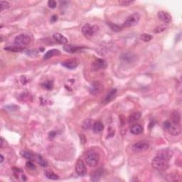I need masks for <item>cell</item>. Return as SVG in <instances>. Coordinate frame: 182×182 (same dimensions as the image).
<instances>
[{
  "mask_svg": "<svg viewBox=\"0 0 182 182\" xmlns=\"http://www.w3.org/2000/svg\"><path fill=\"white\" fill-rule=\"evenodd\" d=\"M164 128L167 132L171 135L177 136L181 134V125L178 123H175L174 122H171V120L164 122Z\"/></svg>",
  "mask_w": 182,
  "mask_h": 182,
  "instance_id": "6da1fadb",
  "label": "cell"
},
{
  "mask_svg": "<svg viewBox=\"0 0 182 182\" xmlns=\"http://www.w3.org/2000/svg\"><path fill=\"white\" fill-rule=\"evenodd\" d=\"M100 155L98 152L95 151H89L86 153V156H85V160H86V163L88 166L92 167H96L98 165L99 162H100Z\"/></svg>",
  "mask_w": 182,
  "mask_h": 182,
  "instance_id": "7a4b0ae2",
  "label": "cell"
},
{
  "mask_svg": "<svg viewBox=\"0 0 182 182\" xmlns=\"http://www.w3.org/2000/svg\"><path fill=\"white\" fill-rule=\"evenodd\" d=\"M152 165L154 169H155L156 170L165 171L169 168V164L168 160L157 156L153 159L152 162Z\"/></svg>",
  "mask_w": 182,
  "mask_h": 182,
  "instance_id": "3957f363",
  "label": "cell"
},
{
  "mask_svg": "<svg viewBox=\"0 0 182 182\" xmlns=\"http://www.w3.org/2000/svg\"><path fill=\"white\" fill-rule=\"evenodd\" d=\"M139 20H140V15L138 13H134L132 14L127 18L126 20L125 21L124 24H123V27L129 28L135 26L138 24Z\"/></svg>",
  "mask_w": 182,
  "mask_h": 182,
  "instance_id": "277c9868",
  "label": "cell"
},
{
  "mask_svg": "<svg viewBox=\"0 0 182 182\" xmlns=\"http://www.w3.org/2000/svg\"><path fill=\"white\" fill-rule=\"evenodd\" d=\"M31 42V37L29 35L22 33L19 34L15 38V44L17 46L23 47L28 45Z\"/></svg>",
  "mask_w": 182,
  "mask_h": 182,
  "instance_id": "5b68a950",
  "label": "cell"
},
{
  "mask_svg": "<svg viewBox=\"0 0 182 182\" xmlns=\"http://www.w3.org/2000/svg\"><path fill=\"white\" fill-rule=\"evenodd\" d=\"M149 143L144 142V141H141V142H138L132 145V149L133 150L134 152L135 153H140L146 151L149 148Z\"/></svg>",
  "mask_w": 182,
  "mask_h": 182,
  "instance_id": "8992f818",
  "label": "cell"
},
{
  "mask_svg": "<svg viewBox=\"0 0 182 182\" xmlns=\"http://www.w3.org/2000/svg\"><path fill=\"white\" fill-rule=\"evenodd\" d=\"M75 171L77 174L79 176H83L87 174V168L86 167V164L83 162V161L81 160H78L75 164Z\"/></svg>",
  "mask_w": 182,
  "mask_h": 182,
  "instance_id": "52a82bcc",
  "label": "cell"
},
{
  "mask_svg": "<svg viewBox=\"0 0 182 182\" xmlns=\"http://www.w3.org/2000/svg\"><path fill=\"white\" fill-rule=\"evenodd\" d=\"M96 28H98L96 26H92L89 24H86L82 27V33L86 36L91 37L94 35L96 31Z\"/></svg>",
  "mask_w": 182,
  "mask_h": 182,
  "instance_id": "ba28073f",
  "label": "cell"
},
{
  "mask_svg": "<svg viewBox=\"0 0 182 182\" xmlns=\"http://www.w3.org/2000/svg\"><path fill=\"white\" fill-rule=\"evenodd\" d=\"M173 155H174V152H173L172 150L169 149V148H165V149H162L158 151L157 156L162 157V158L166 160L169 161L172 158Z\"/></svg>",
  "mask_w": 182,
  "mask_h": 182,
  "instance_id": "9c48e42d",
  "label": "cell"
},
{
  "mask_svg": "<svg viewBox=\"0 0 182 182\" xmlns=\"http://www.w3.org/2000/svg\"><path fill=\"white\" fill-rule=\"evenodd\" d=\"M106 67H107V63H106L105 60L98 58V59L95 60L94 62L93 63V65H92V70H99L101 69H105Z\"/></svg>",
  "mask_w": 182,
  "mask_h": 182,
  "instance_id": "30bf717a",
  "label": "cell"
},
{
  "mask_svg": "<svg viewBox=\"0 0 182 182\" xmlns=\"http://www.w3.org/2000/svg\"><path fill=\"white\" fill-rule=\"evenodd\" d=\"M102 88H103L102 85L100 82H98V81H96V82H93L91 85L89 91L93 95H98L102 91Z\"/></svg>",
  "mask_w": 182,
  "mask_h": 182,
  "instance_id": "8fae6325",
  "label": "cell"
},
{
  "mask_svg": "<svg viewBox=\"0 0 182 182\" xmlns=\"http://www.w3.org/2000/svg\"><path fill=\"white\" fill-rule=\"evenodd\" d=\"M79 63H80V62H79L78 60L74 58V59L67 60V61L63 62L62 66L66 67V68H68V69H74V68L78 67Z\"/></svg>",
  "mask_w": 182,
  "mask_h": 182,
  "instance_id": "7c38bea8",
  "label": "cell"
},
{
  "mask_svg": "<svg viewBox=\"0 0 182 182\" xmlns=\"http://www.w3.org/2000/svg\"><path fill=\"white\" fill-rule=\"evenodd\" d=\"M157 16L158 18L165 24H169L171 22V16L167 12L160 11L157 14Z\"/></svg>",
  "mask_w": 182,
  "mask_h": 182,
  "instance_id": "4fadbf2b",
  "label": "cell"
},
{
  "mask_svg": "<svg viewBox=\"0 0 182 182\" xmlns=\"http://www.w3.org/2000/svg\"><path fill=\"white\" fill-rule=\"evenodd\" d=\"M82 49L83 47L75 45H72V44H68V45H66L63 46V50L68 53H70V54H73V53L77 52L78 51H80V49Z\"/></svg>",
  "mask_w": 182,
  "mask_h": 182,
  "instance_id": "5bb4252c",
  "label": "cell"
},
{
  "mask_svg": "<svg viewBox=\"0 0 182 182\" xmlns=\"http://www.w3.org/2000/svg\"><path fill=\"white\" fill-rule=\"evenodd\" d=\"M53 37H54V40L56 41H57L58 43L61 44H67V42H68V39H67L66 37H65L63 35H62L60 33H54Z\"/></svg>",
  "mask_w": 182,
  "mask_h": 182,
  "instance_id": "9a60e30c",
  "label": "cell"
},
{
  "mask_svg": "<svg viewBox=\"0 0 182 182\" xmlns=\"http://www.w3.org/2000/svg\"><path fill=\"white\" fill-rule=\"evenodd\" d=\"M117 91V89L111 90V91H109V93L107 94V95L105 97V98H104L102 102H103L104 104H107V103H109V102L112 101L113 99H114L115 96Z\"/></svg>",
  "mask_w": 182,
  "mask_h": 182,
  "instance_id": "2e32d148",
  "label": "cell"
},
{
  "mask_svg": "<svg viewBox=\"0 0 182 182\" xmlns=\"http://www.w3.org/2000/svg\"><path fill=\"white\" fill-rule=\"evenodd\" d=\"M130 132H131L133 135H140L143 132V128L139 124H135L132 125L131 128H130Z\"/></svg>",
  "mask_w": 182,
  "mask_h": 182,
  "instance_id": "e0dca14e",
  "label": "cell"
},
{
  "mask_svg": "<svg viewBox=\"0 0 182 182\" xmlns=\"http://www.w3.org/2000/svg\"><path fill=\"white\" fill-rule=\"evenodd\" d=\"M170 120L171 122L180 124V121H181V115H180V112L177 110H175L174 112H171L170 115Z\"/></svg>",
  "mask_w": 182,
  "mask_h": 182,
  "instance_id": "ac0fdd59",
  "label": "cell"
},
{
  "mask_svg": "<svg viewBox=\"0 0 182 182\" xmlns=\"http://www.w3.org/2000/svg\"><path fill=\"white\" fill-rule=\"evenodd\" d=\"M104 129V125L101 122L97 121L93 125V130L95 133L98 134L100 133Z\"/></svg>",
  "mask_w": 182,
  "mask_h": 182,
  "instance_id": "d6986e66",
  "label": "cell"
},
{
  "mask_svg": "<svg viewBox=\"0 0 182 182\" xmlns=\"http://www.w3.org/2000/svg\"><path fill=\"white\" fill-rule=\"evenodd\" d=\"M102 172H103L102 169H98V170L95 171L94 172L92 173L91 176V181H99V180H100V178H101Z\"/></svg>",
  "mask_w": 182,
  "mask_h": 182,
  "instance_id": "ffe728a7",
  "label": "cell"
},
{
  "mask_svg": "<svg viewBox=\"0 0 182 182\" xmlns=\"http://www.w3.org/2000/svg\"><path fill=\"white\" fill-rule=\"evenodd\" d=\"M60 54V51L57 49H52L47 51V53L44 55V59H49V58H52L53 56H56V55Z\"/></svg>",
  "mask_w": 182,
  "mask_h": 182,
  "instance_id": "44dd1931",
  "label": "cell"
},
{
  "mask_svg": "<svg viewBox=\"0 0 182 182\" xmlns=\"http://www.w3.org/2000/svg\"><path fill=\"white\" fill-rule=\"evenodd\" d=\"M141 117V112H136L132 113L131 115L129 117V123H133L139 120V118Z\"/></svg>",
  "mask_w": 182,
  "mask_h": 182,
  "instance_id": "7402d4cb",
  "label": "cell"
},
{
  "mask_svg": "<svg viewBox=\"0 0 182 182\" xmlns=\"http://www.w3.org/2000/svg\"><path fill=\"white\" fill-rule=\"evenodd\" d=\"M45 175L48 178L51 180H58L59 179V176L57 174H55L54 172H53L51 170H47L45 171Z\"/></svg>",
  "mask_w": 182,
  "mask_h": 182,
  "instance_id": "603a6c76",
  "label": "cell"
},
{
  "mask_svg": "<svg viewBox=\"0 0 182 182\" xmlns=\"http://www.w3.org/2000/svg\"><path fill=\"white\" fill-rule=\"evenodd\" d=\"M4 50H7L9 51H12V52H20V51H22L24 50V48L17 46H14L4 48Z\"/></svg>",
  "mask_w": 182,
  "mask_h": 182,
  "instance_id": "cb8c5ba5",
  "label": "cell"
},
{
  "mask_svg": "<svg viewBox=\"0 0 182 182\" xmlns=\"http://www.w3.org/2000/svg\"><path fill=\"white\" fill-rule=\"evenodd\" d=\"M34 159L41 166H42V167H46L47 166L46 161L44 160V159L42 158V157L40 156V155H36V156H34Z\"/></svg>",
  "mask_w": 182,
  "mask_h": 182,
  "instance_id": "d4e9b609",
  "label": "cell"
},
{
  "mask_svg": "<svg viewBox=\"0 0 182 182\" xmlns=\"http://www.w3.org/2000/svg\"><path fill=\"white\" fill-rule=\"evenodd\" d=\"M92 123H93V122H92V120L91 119H87L85 120L82 125L83 129H84V130H88V129L91 128L92 126Z\"/></svg>",
  "mask_w": 182,
  "mask_h": 182,
  "instance_id": "484cf974",
  "label": "cell"
},
{
  "mask_svg": "<svg viewBox=\"0 0 182 182\" xmlns=\"http://www.w3.org/2000/svg\"><path fill=\"white\" fill-rule=\"evenodd\" d=\"M152 36L148 33H142L140 36V39L144 42H149L152 39Z\"/></svg>",
  "mask_w": 182,
  "mask_h": 182,
  "instance_id": "4316f807",
  "label": "cell"
},
{
  "mask_svg": "<svg viewBox=\"0 0 182 182\" xmlns=\"http://www.w3.org/2000/svg\"><path fill=\"white\" fill-rule=\"evenodd\" d=\"M21 154H22V156L24 157V158L27 159V160H32L33 157H34V155L29 151H22L21 152Z\"/></svg>",
  "mask_w": 182,
  "mask_h": 182,
  "instance_id": "83f0119b",
  "label": "cell"
},
{
  "mask_svg": "<svg viewBox=\"0 0 182 182\" xmlns=\"http://www.w3.org/2000/svg\"><path fill=\"white\" fill-rule=\"evenodd\" d=\"M107 24H108L109 27H110V29L112 30V31H116V32H118V31H121L122 30V27L121 26L117 25V24H112V23H107Z\"/></svg>",
  "mask_w": 182,
  "mask_h": 182,
  "instance_id": "f1b7e54d",
  "label": "cell"
},
{
  "mask_svg": "<svg viewBox=\"0 0 182 182\" xmlns=\"http://www.w3.org/2000/svg\"><path fill=\"white\" fill-rule=\"evenodd\" d=\"M41 86L45 89L51 90L54 87V83H53V81H46V82L42 83Z\"/></svg>",
  "mask_w": 182,
  "mask_h": 182,
  "instance_id": "f546056e",
  "label": "cell"
},
{
  "mask_svg": "<svg viewBox=\"0 0 182 182\" xmlns=\"http://www.w3.org/2000/svg\"><path fill=\"white\" fill-rule=\"evenodd\" d=\"M9 8V4L8 1H0V9H1V12H3L5 9H7Z\"/></svg>",
  "mask_w": 182,
  "mask_h": 182,
  "instance_id": "4dcf8cb0",
  "label": "cell"
},
{
  "mask_svg": "<svg viewBox=\"0 0 182 182\" xmlns=\"http://www.w3.org/2000/svg\"><path fill=\"white\" fill-rule=\"evenodd\" d=\"M166 29H167V26L164 25H161V26H157V28H155V29L154 30V32L161 33V32H162V31H165Z\"/></svg>",
  "mask_w": 182,
  "mask_h": 182,
  "instance_id": "1f68e13d",
  "label": "cell"
},
{
  "mask_svg": "<svg viewBox=\"0 0 182 182\" xmlns=\"http://www.w3.org/2000/svg\"><path fill=\"white\" fill-rule=\"evenodd\" d=\"M133 2V1H130V0H121V1H119L120 4H121L122 6H129Z\"/></svg>",
  "mask_w": 182,
  "mask_h": 182,
  "instance_id": "d6a6232c",
  "label": "cell"
},
{
  "mask_svg": "<svg viewBox=\"0 0 182 182\" xmlns=\"http://www.w3.org/2000/svg\"><path fill=\"white\" fill-rule=\"evenodd\" d=\"M48 5H49V7L51 9H54L56 7V1H54V0H49V1H48Z\"/></svg>",
  "mask_w": 182,
  "mask_h": 182,
  "instance_id": "836d02e7",
  "label": "cell"
},
{
  "mask_svg": "<svg viewBox=\"0 0 182 182\" xmlns=\"http://www.w3.org/2000/svg\"><path fill=\"white\" fill-rule=\"evenodd\" d=\"M26 167L28 168V169H31V170H33V169H36V167L34 166V164H33L31 162H26Z\"/></svg>",
  "mask_w": 182,
  "mask_h": 182,
  "instance_id": "e575fe53",
  "label": "cell"
},
{
  "mask_svg": "<svg viewBox=\"0 0 182 182\" xmlns=\"http://www.w3.org/2000/svg\"><path fill=\"white\" fill-rule=\"evenodd\" d=\"M56 132H55V131H51L50 133H49V138L53 139L55 137V136H56Z\"/></svg>",
  "mask_w": 182,
  "mask_h": 182,
  "instance_id": "d590c367",
  "label": "cell"
},
{
  "mask_svg": "<svg viewBox=\"0 0 182 182\" xmlns=\"http://www.w3.org/2000/svg\"><path fill=\"white\" fill-rule=\"evenodd\" d=\"M57 19H58V18H57V17H56V16H53L52 17H51V22H53V23H54L55 22H56V21H57Z\"/></svg>",
  "mask_w": 182,
  "mask_h": 182,
  "instance_id": "8d00e7d4",
  "label": "cell"
},
{
  "mask_svg": "<svg viewBox=\"0 0 182 182\" xmlns=\"http://www.w3.org/2000/svg\"><path fill=\"white\" fill-rule=\"evenodd\" d=\"M3 143H4V139H3L2 137H1V147H2Z\"/></svg>",
  "mask_w": 182,
  "mask_h": 182,
  "instance_id": "74e56055",
  "label": "cell"
},
{
  "mask_svg": "<svg viewBox=\"0 0 182 182\" xmlns=\"http://www.w3.org/2000/svg\"><path fill=\"white\" fill-rule=\"evenodd\" d=\"M3 161H4V157H3L2 154H1V161H0V162H1V163H2Z\"/></svg>",
  "mask_w": 182,
  "mask_h": 182,
  "instance_id": "f35d334b",
  "label": "cell"
}]
</instances>
